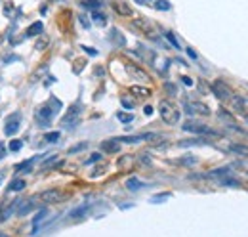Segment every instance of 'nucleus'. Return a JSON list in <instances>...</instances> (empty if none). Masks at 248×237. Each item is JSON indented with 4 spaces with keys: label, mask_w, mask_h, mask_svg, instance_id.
I'll list each match as a JSON object with an SVG mask.
<instances>
[{
    "label": "nucleus",
    "mask_w": 248,
    "mask_h": 237,
    "mask_svg": "<svg viewBox=\"0 0 248 237\" xmlns=\"http://www.w3.org/2000/svg\"><path fill=\"white\" fill-rule=\"evenodd\" d=\"M132 27H134V29H138L140 33H143L149 40H153V42H156V44H160L162 48H168V46H164L162 38L158 36V33L155 31V25H153L149 19H145V17H138V19H134V21H132Z\"/></svg>",
    "instance_id": "1"
},
{
    "label": "nucleus",
    "mask_w": 248,
    "mask_h": 237,
    "mask_svg": "<svg viewBox=\"0 0 248 237\" xmlns=\"http://www.w3.org/2000/svg\"><path fill=\"white\" fill-rule=\"evenodd\" d=\"M158 111H160V118L166 122V124H176L180 122V109L174 102L170 100H162L158 103Z\"/></svg>",
    "instance_id": "2"
},
{
    "label": "nucleus",
    "mask_w": 248,
    "mask_h": 237,
    "mask_svg": "<svg viewBox=\"0 0 248 237\" xmlns=\"http://www.w3.org/2000/svg\"><path fill=\"white\" fill-rule=\"evenodd\" d=\"M182 128H184L186 132H193V134H212V136H219V132H216L214 128H210V126H206V124H202V122H193V120H189Z\"/></svg>",
    "instance_id": "3"
},
{
    "label": "nucleus",
    "mask_w": 248,
    "mask_h": 237,
    "mask_svg": "<svg viewBox=\"0 0 248 237\" xmlns=\"http://www.w3.org/2000/svg\"><path fill=\"white\" fill-rule=\"evenodd\" d=\"M210 90L216 94V98H219L221 102H229V100L233 98V90L229 88V86H227L223 81H216V83L212 85V88H210Z\"/></svg>",
    "instance_id": "4"
},
{
    "label": "nucleus",
    "mask_w": 248,
    "mask_h": 237,
    "mask_svg": "<svg viewBox=\"0 0 248 237\" xmlns=\"http://www.w3.org/2000/svg\"><path fill=\"white\" fill-rule=\"evenodd\" d=\"M38 199L42 203H62V201H65V193L62 189H46L38 195Z\"/></svg>",
    "instance_id": "5"
},
{
    "label": "nucleus",
    "mask_w": 248,
    "mask_h": 237,
    "mask_svg": "<svg viewBox=\"0 0 248 237\" xmlns=\"http://www.w3.org/2000/svg\"><path fill=\"white\" fill-rule=\"evenodd\" d=\"M52 118H54V111H52L48 105H42V107L36 111V122H38V126H42V128L50 126Z\"/></svg>",
    "instance_id": "6"
},
{
    "label": "nucleus",
    "mask_w": 248,
    "mask_h": 237,
    "mask_svg": "<svg viewBox=\"0 0 248 237\" xmlns=\"http://www.w3.org/2000/svg\"><path fill=\"white\" fill-rule=\"evenodd\" d=\"M32 208H34V197H29V199H17V201H16V214H19V216L29 214Z\"/></svg>",
    "instance_id": "7"
},
{
    "label": "nucleus",
    "mask_w": 248,
    "mask_h": 237,
    "mask_svg": "<svg viewBox=\"0 0 248 237\" xmlns=\"http://www.w3.org/2000/svg\"><path fill=\"white\" fill-rule=\"evenodd\" d=\"M126 73H128L132 79H136V81H147V79H149V75H147L140 65H136V63H126Z\"/></svg>",
    "instance_id": "8"
},
{
    "label": "nucleus",
    "mask_w": 248,
    "mask_h": 237,
    "mask_svg": "<svg viewBox=\"0 0 248 237\" xmlns=\"http://www.w3.org/2000/svg\"><path fill=\"white\" fill-rule=\"evenodd\" d=\"M186 111L189 115H210V109L204 103H199V102L186 103Z\"/></svg>",
    "instance_id": "9"
},
{
    "label": "nucleus",
    "mask_w": 248,
    "mask_h": 237,
    "mask_svg": "<svg viewBox=\"0 0 248 237\" xmlns=\"http://www.w3.org/2000/svg\"><path fill=\"white\" fill-rule=\"evenodd\" d=\"M113 10H115L119 16H124V17L134 16V10H132V6H130L126 0H113Z\"/></svg>",
    "instance_id": "10"
},
{
    "label": "nucleus",
    "mask_w": 248,
    "mask_h": 237,
    "mask_svg": "<svg viewBox=\"0 0 248 237\" xmlns=\"http://www.w3.org/2000/svg\"><path fill=\"white\" fill-rule=\"evenodd\" d=\"M99 148H101V151H105V153H119V151H121V140H119V138L103 140Z\"/></svg>",
    "instance_id": "11"
},
{
    "label": "nucleus",
    "mask_w": 248,
    "mask_h": 237,
    "mask_svg": "<svg viewBox=\"0 0 248 237\" xmlns=\"http://www.w3.org/2000/svg\"><path fill=\"white\" fill-rule=\"evenodd\" d=\"M229 105L233 107V111H235V113H245V109H247V100H245L243 96L233 94V98L229 100Z\"/></svg>",
    "instance_id": "12"
},
{
    "label": "nucleus",
    "mask_w": 248,
    "mask_h": 237,
    "mask_svg": "<svg viewBox=\"0 0 248 237\" xmlns=\"http://www.w3.org/2000/svg\"><path fill=\"white\" fill-rule=\"evenodd\" d=\"M17 118H19V115L16 113V115H12V117L6 120V126H4V134H6V136H14V134L19 130V122H17Z\"/></svg>",
    "instance_id": "13"
},
{
    "label": "nucleus",
    "mask_w": 248,
    "mask_h": 237,
    "mask_svg": "<svg viewBox=\"0 0 248 237\" xmlns=\"http://www.w3.org/2000/svg\"><path fill=\"white\" fill-rule=\"evenodd\" d=\"M109 40H113L117 46H126V38H124V34L121 33L119 29H111L109 31Z\"/></svg>",
    "instance_id": "14"
},
{
    "label": "nucleus",
    "mask_w": 248,
    "mask_h": 237,
    "mask_svg": "<svg viewBox=\"0 0 248 237\" xmlns=\"http://www.w3.org/2000/svg\"><path fill=\"white\" fill-rule=\"evenodd\" d=\"M48 214H50V212H48V208H42V210H38V214L32 218V228H34V230H32V236L38 232V224H40Z\"/></svg>",
    "instance_id": "15"
},
{
    "label": "nucleus",
    "mask_w": 248,
    "mask_h": 237,
    "mask_svg": "<svg viewBox=\"0 0 248 237\" xmlns=\"http://www.w3.org/2000/svg\"><path fill=\"white\" fill-rule=\"evenodd\" d=\"M130 92H132L136 98H141V100L151 96V88H145V86H132V88H130Z\"/></svg>",
    "instance_id": "16"
},
{
    "label": "nucleus",
    "mask_w": 248,
    "mask_h": 237,
    "mask_svg": "<svg viewBox=\"0 0 248 237\" xmlns=\"http://www.w3.org/2000/svg\"><path fill=\"white\" fill-rule=\"evenodd\" d=\"M204 144H208L206 140H202V138H191V140H182V142H178V146L180 148H189V146H204Z\"/></svg>",
    "instance_id": "17"
},
{
    "label": "nucleus",
    "mask_w": 248,
    "mask_h": 237,
    "mask_svg": "<svg viewBox=\"0 0 248 237\" xmlns=\"http://www.w3.org/2000/svg\"><path fill=\"white\" fill-rule=\"evenodd\" d=\"M62 165H63L62 159H58V155H54V157H48V159L42 163V169L48 170V169H52V167H62Z\"/></svg>",
    "instance_id": "18"
},
{
    "label": "nucleus",
    "mask_w": 248,
    "mask_h": 237,
    "mask_svg": "<svg viewBox=\"0 0 248 237\" xmlns=\"http://www.w3.org/2000/svg\"><path fill=\"white\" fill-rule=\"evenodd\" d=\"M92 21L95 23V25H99V27H105L107 25V17L101 14V12H97V10H92Z\"/></svg>",
    "instance_id": "19"
},
{
    "label": "nucleus",
    "mask_w": 248,
    "mask_h": 237,
    "mask_svg": "<svg viewBox=\"0 0 248 237\" xmlns=\"http://www.w3.org/2000/svg\"><path fill=\"white\" fill-rule=\"evenodd\" d=\"M42 29H44V25H42L40 21H34L31 27L27 29L25 36H38V34H42Z\"/></svg>",
    "instance_id": "20"
},
{
    "label": "nucleus",
    "mask_w": 248,
    "mask_h": 237,
    "mask_svg": "<svg viewBox=\"0 0 248 237\" xmlns=\"http://www.w3.org/2000/svg\"><path fill=\"white\" fill-rule=\"evenodd\" d=\"M225 149H229V151H233V153H239V155L248 157V146H243V144H229Z\"/></svg>",
    "instance_id": "21"
},
{
    "label": "nucleus",
    "mask_w": 248,
    "mask_h": 237,
    "mask_svg": "<svg viewBox=\"0 0 248 237\" xmlns=\"http://www.w3.org/2000/svg\"><path fill=\"white\" fill-rule=\"evenodd\" d=\"M21 189H25V180H21V178L12 180V184L8 186V191H21Z\"/></svg>",
    "instance_id": "22"
},
{
    "label": "nucleus",
    "mask_w": 248,
    "mask_h": 237,
    "mask_svg": "<svg viewBox=\"0 0 248 237\" xmlns=\"http://www.w3.org/2000/svg\"><path fill=\"white\" fill-rule=\"evenodd\" d=\"M32 165H34V159H29V161H23V163H19V165H16V172H31Z\"/></svg>",
    "instance_id": "23"
},
{
    "label": "nucleus",
    "mask_w": 248,
    "mask_h": 237,
    "mask_svg": "<svg viewBox=\"0 0 248 237\" xmlns=\"http://www.w3.org/2000/svg\"><path fill=\"white\" fill-rule=\"evenodd\" d=\"M126 187H128L130 191H138V189L143 187V184H141V180H138V178H130V180L126 182Z\"/></svg>",
    "instance_id": "24"
},
{
    "label": "nucleus",
    "mask_w": 248,
    "mask_h": 237,
    "mask_svg": "<svg viewBox=\"0 0 248 237\" xmlns=\"http://www.w3.org/2000/svg\"><path fill=\"white\" fill-rule=\"evenodd\" d=\"M132 163H134V159L130 157V155H124L119 159V169H123V170H128V169H132Z\"/></svg>",
    "instance_id": "25"
},
{
    "label": "nucleus",
    "mask_w": 248,
    "mask_h": 237,
    "mask_svg": "<svg viewBox=\"0 0 248 237\" xmlns=\"http://www.w3.org/2000/svg\"><path fill=\"white\" fill-rule=\"evenodd\" d=\"M217 184H219V186H231V187H237V186H239V180H235V178H223V176H219Z\"/></svg>",
    "instance_id": "26"
},
{
    "label": "nucleus",
    "mask_w": 248,
    "mask_h": 237,
    "mask_svg": "<svg viewBox=\"0 0 248 237\" xmlns=\"http://www.w3.org/2000/svg\"><path fill=\"white\" fill-rule=\"evenodd\" d=\"M153 6H155V10H160V12H168L172 8L170 2H166V0H155Z\"/></svg>",
    "instance_id": "27"
},
{
    "label": "nucleus",
    "mask_w": 248,
    "mask_h": 237,
    "mask_svg": "<svg viewBox=\"0 0 248 237\" xmlns=\"http://www.w3.org/2000/svg\"><path fill=\"white\" fill-rule=\"evenodd\" d=\"M164 36H166V40L172 44V48H176V50H180V48H182V46H180V42H178V38H176L170 31H166V33H164Z\"/></svg>",
    "instance_id": "28"
},
{
    "label": "nucleus",
    "mask_w": 248,
    "mask_h": 237,
    "mask_svg": "<svg viewBox=\"0 0 248 237\" xmlns=\"http://www.w3.org/2000/svg\"><path fill=\"white\" fill-rule=\"evenodd\" d=\"M119 140H121V144H140L141 142V136H123Z\"/></svg>",
    "instance_id": "29"
},
{
    "label": "nucleus",
    "mask_w": 248,
    "mask_h": 237,
    "mask_svg": "<svg viewBox=\"0 0 248 237\" xmlns=\"http://www.w3.org/2000/svg\"><path fill=\"white\" fill-rule=\"evenodd\" d=\"M117 118H119L121 122H124V124H128V122L134 120V115H132V113H123V111H119V113H117Z\"/></svg>",
    "instance_id": "30"
},
{
    "label": "nucleus",
    "mask_w": 248,
    "mask_h": 237,
    "mask_svg": "<svg viewBox=\"0 0 248 237\" xmlns=\"http://www.w3.org/2000/svg\"><path fill=\"white\" fill-rule=\"evenodd\" d=\"M60 136H62V134L56 130V132H48L44 138H46V142H50V144H56V142H60Z\"/></svg>",
    "instance_id": "31"
},
{
    "label": "nucleus",
    "mask_w": 248,
    "mask_h": 237,
    "mask_svg": "<svg viewBox=\"0 0 248 237\" xmlns=\"http://www.w3.org/2000/svg\"><path fill=\"white\" fill-rule=\"evenodd\" d=\"M82 6H86L90 10H97L101 6V0H82Z\"/></svg>",
    "instance_id": "32"
},
{
    "label": "nucleus",
    "mask_w": 248,
    "mask_h": 237,
    "mask_svg": "<svg viewBox=\"0 0 248 237\" xmlns=\"http://www.w3.org/2000/svg\"><path fill=\"white\" fill-rule=\"evenodd\" d=\"M217 115H219V118H223V120H227V124H231V126H235V124H233V122H235V118L231 117V115H229V113H227L225 109H219V113H217Z\"/></svg>",
    "instance_id": "33"
},
{
    "label": "nucleus",
    "mask_w": 248,
    "mask_h": 237,
    "mask_svg": "<svg viewBox=\"0 0 248 237\" xmlns=\"http://www.w3.org/2000/svg\"><path fill=\"white\" fill-rule=\"evenodd\" d=\"M48 107H50V109L54 111V115H56V113H58V111L62 109V102H60V100H56V98H52V100H50V105H48Z\"/></svg>",
    "instance_id": "34"
},
{
    "label": "nucleus",
    "mask_w": 248,
    "mask_h": 237,
    "mask_svg": "<svg viewBox=\"0 0 248 237\" xmlns=\"http://www.w3.org/2000/svg\"><path fill=\"white\" fill-rule=\"evenodd\" d=\"M162 136L160 134H155V132H149V134H143L141 136V140H145V142H158Z\"/></svg>",
    "instance_id": "35"
},
{
    "label": "nucleus",
    "mask_w": 248,
    "mask_h": 237,
    "mask_svg": "<svg viewBox=\"0 0 248 237\" xmlns=\"http://www.w3.org/2000/svg\"><path fill=\"white\" fill-rule=\"evenodd\" d=\"M229 172H231V169L223 167V169H216V170H212L208 176H225V174H229Z\"/></svg>",
    "instance_id": "36"
},
{
    "label": "nucleus",
    "mask_w": 248,
    "mask_h": 237,
    "mask_svg": "<svg viewBox=\"0 0 248 237\" xmlns=\"http://www.w3.org/2000/svg\"><path fill=\"white\" fill-rule=\"evenodd\" d=\"M78 21H80V25H82L84 29H90V25H92V21L88 19V16H84V14L78 16Z\"/></svg>",
    "instance_id": "37"
},
{
    "label": "nucleus",
    "mask_w": 248,
    "mask_h": 237,
    "mask_svg": "<svg viewBox=\"0 0 248 237\" xmlns=\"http://www.w3.org/2000/svg\"><path fill=\"white\" fill-rule=\"evenodd\" d=\"M86 205H82V207H78V208H75V210H73V212H71V218H80V216H82V214H84V212H86Z\"/></svg>",
    "instance_id": "38"
},
{
    "label": "nucleus",
    "mask_w": 248,
    "mask_h": 237,
    "mask_svg": "<svg viewBox=\"0 0 248 237\" xmlns=\"http://www.w3.org/2000/svg\"><path fill=\"white\" fill-rule=\"evenodd\" d=\"M23 148V142L21 140H14V142H10V151H19V149Z\"/></svg>",
    "instance_id": "39"
},
{
    "label": "nucleus",
    "mask_w": 248,
    "mask_h": 237,
    "mask_svg": "<svg viewBox=\"0 0 248 237\" xmlns=\"http://www.w3.org/2000/svg\"><path fill=\"white\" fill-rule=\"evenodd\" d=\"M46 46H48V38L40 36V40H36V50H46Z\"/></svg>",
    "instance_id": "40"
},
{
    "label": "nucleus",
    "mask_w": 248,
    "mask_h": 237,
    "mask_svg": "<svg viewBox=\"0 0 248 237\" xmlns=\"http://www.w3.org/2000/svg\"><path fill=\"white\" fill-rule=\"evenodd\" d=\"M164 90H166L170 96H176V94H178V88H176V85H172V83H166V85H164Z\"/></svg>",
    "instance_id": "41"
},
{
    "label": "nucleus",
    "mask_w": 248,
    "mask_h": 237,
    "mask_svg": "<svg viewBox=\"0 0 248 237\" xmlns=\"http://www.w3.org/2000/svg\"><path fill=\"white\" fill-rule=\"evenodd\" d=\"M88 148V144L86 142H82V144H77V146H73V148L69 149V153H78V151H82V149Z\"/></svg>",
    "instance_id": "42"
},
{
    "label": "nucleus",
    "mask_w": 248,
    "mask_h": 237,
    "mask_svg": "<svg viewBox=\"0 0 248 237\" xmlns=\"http://www.w3.org/2000/svg\"><path fill=\"white\" fill-rule=\"evenodd\" d=\"M172 193H160V195H155L153 199H151V203H160V201H164V199H168Z\"/></svg>",
    "instance_id": "43"
},
{
    "label": "nucleus",
    "mask_w": 248,
    "mask_h": 237,
    "mask_svg": "<svg viewBox=\"0 0 248 237\" xmlns=\"http://www.w3.org/2000/svg\"><path fill=\"white\" fill-rule=\"evenodd\" d=\"M178 163H180V165H195L197 159H195V157H184V159H180Z\"/></svg>",
    "instance_id": "44"
},
{
    "label": "nucleus",
    "mask_w": 248,
    "mask_h": 237,
    "mask_svg": "<svg viewBox=\"0 0 248 237\" xmlns=\"http://www.w3.org/2000/svg\"><path fill=\"white\" fill-rule=\"evenodd\" d=\"M121 102H123V105L126 107V109H128V111H130V109H134V103H132V102H130L128 98H123Z\"/></svg>",
    "instance_id": "45"
},
{
    "label": "nucleus",
    "mask_w": 248,
    "mask_h": 237,
    "mask_svg": "<svg viewBox=\"0 0 248 237\" xmlns=\"http://www.w3.org/2000/svg\"><path fill=\"white\" fill-rule=\"evenodd\" d=\"M99 159H101V153H93L92 157H90V159L86 161V165H92V163H95V161H99Z\"/></svg>",
    "instance_id": "46"
},
{
    "label": "nucleus",
    "mask_w": 248,
    "mask_h": 237,
    "mask_svg": "<svg viewBox=\"0 0 248 237\" xmlns=\"http://www.w3.org/2000/svg\"><path fill=\"white\" fill-rule=\"evenodd\" d=\"M237 165H239V167H243L241 170H247V172H248V161H247V159H245V161H239Z\"/></svg>",
    "instance_id": "47"
},
{
    "label": "nucleus",
    "mask_w": 248,
    "mask_h": 237,
    "mask_svg": "<svg viewBox=\"0 0 248 237\" xmlns=\"http://www.w3.org/2000/svg\"><path fill=\"white\" fill-rule=\"evenodd\" d=\"M82 50H84V52H88L90 56H97V52H95L93 48H88V46H82Z\"/></svg>",
    "instance_id": "48"
},
{
    "label": "nucleus",
    "mask_w": 248,
    "mask_h": 237,
    "mask_svg": "<svg viewBox=\"0 0 248 237\" xmlns=\"http://www.w3.org/2000/svg\"><path fill=\"white\" fill-rule=\"evenodd\" d=\"M143 113H145V115H153V107H151V105H145V107H143Z\"/></svg>",
    "instance_id": "49"
},
{
    "label": "nucleus",
    "mask_w": 248,
    "mask_h": 237,
    "mask_svg": "<svg viewBox=\"0 0 248 237\" xmlns=\"http://www.w3.org/2000/svg\"><path fill=\"white\" fill-rule=\"evenodd\" d=\"M182 81H184V85H186V86H193V81H191L189 77H182Z\"/></svg>",
    "instance_id": "50"
},
{
    "label": "nucleus",
    "mask_w": 248,
    "mask_h": 237,
    "mask_svg": "<svg viewBox=\"0 0 248 237\" xmlns=\"http://www.w3.org/2000/svg\"><path fill=\"white\" fill-rule=\"evenodd\" d=\"M4 157H6V146L0 144V159H4Z\"/></svg>",
    "instance_id": "51"
},
{
    "label": "nucleus",
    "mask_w": 248,
    "mask_h": 237,
    "mask_svg": "<svg viewBox=\"0 0 248 237\" xmlns=\"http://www.w3.org/2000/svg\"><path fill=\"white\" fill-rule=\"evenodd\" d=\"M187 54H189V58H191V59H197V54H195L191 48H187Z\"/></svg>",
    "instance_id": "52"
},
{
    "label": "nucleus",
    "mask_w": 248,
    "mask_h": 237,
    "mask_svg": "<svg viewBox=\"0 0 248 237\" xmlns=\"http://www.w3.org/2000/svg\"><path fill=\"white\" fill-rule=\"evenodd\" d=\"M0 237H8V236H4V234H0Z\"/></svg>",
    "instance_id": "53"
},
{
    "label": "nucleus",
    "mask_w": 248,
    "mask_h": 237,
    "mask_svg": "<svg viewBox=\"0 0 248 237\" xmlns=\"http://www.w3.org/2000/svg\"><path fill=\"white\" fill-rule=\"evenodd\" d=\"M138 2H141V4H143V2H145V0H138Z\"/></svg>",
    "instance_id": "54"
},
{
    "label": "nucleus",
    "mask_w": 248,
    "mask_h": 237,
    "mask_svg": "<svg viewBox=\"0 0 248 237\" xmlns=\"http://www.w3.org/2000/svg\"><path fill=\"white\" fill-rule=\"evenodd\" d=\"M247 122H248V115H247Z\"/></svg>",
    "instance_id": "55"
}]
</instances>
